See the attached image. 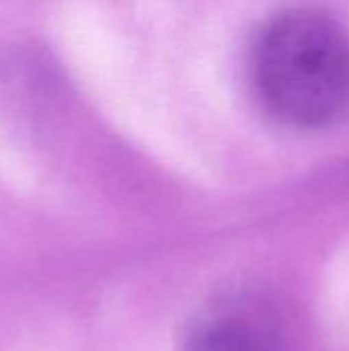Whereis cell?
<instances>
[{
	"mask_svg": "<svg viewBox=\"0 0 349 351\" xmlns=\"http://www.w3.org/2000/svg\"><path fill=\"white\" fill-rule=\"evenodd\" d=\"M249 74L259 105L278 123L335 125L349 113V33L325 10H282L259 29Z\"/></svg>",
	"mask_w": 349,
	"mask_h": 351,
	"instance_id": "1",
	"label": "cell"
},
{
	"mask_svg": "<svg viewBox=\"0 0 349 351\" xmlns=\"http://www.w3.org/2000/svg\"><path fill=\"white\" fill-rule=\"evenodd\" d=\"M183 351H282L267 319L253 306L226 300L204 311L189 327Z\"/></svg>",
	"mask_w": 349,
	"mask_h": 351,
	"instance_id": "2",
	"label": "cell"
}]
</instances>
